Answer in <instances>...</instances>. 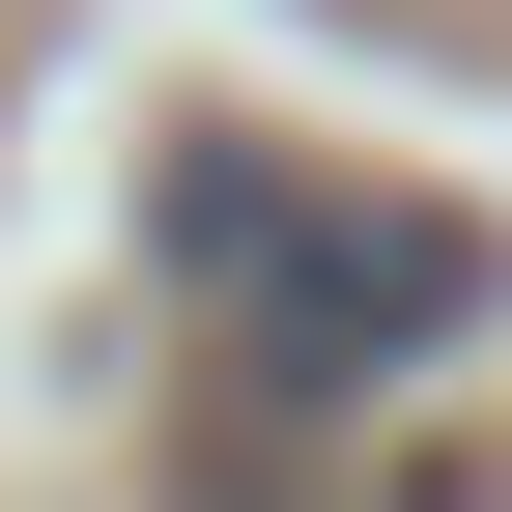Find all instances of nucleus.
Here are the masks:
<instances>
[{"instance_id":"f257e3e1","label":"nucleus","mask_w":512,"mask_h":512,"mask_svg":"<svg viewBox=\"0 0 512 512\" xmlns=\"http://www.w3.org/2000/svg\"><path fill=\"white\" fill-rule=\"evenodd\" d=\"M143 285L200 313L228 399L370 427V370H456L484 313H512V228L484 200H370V171L256 143V114H171V143H143Z\"/></svg>"},{"instance_id":"f03ea898","label":"nucleus","mask_w":512,"mask_h":512,"mask_svg":"<svg viewBox=\"0 0 512 512\" xmlns=\"http://www.w3.org/2000/svg\"><path fill=\"white\" fill-rule=\"evenodd\" d=\"M370 512H484V484H456V456H399V484H370Z\"/></svg>"}]
</instances>
